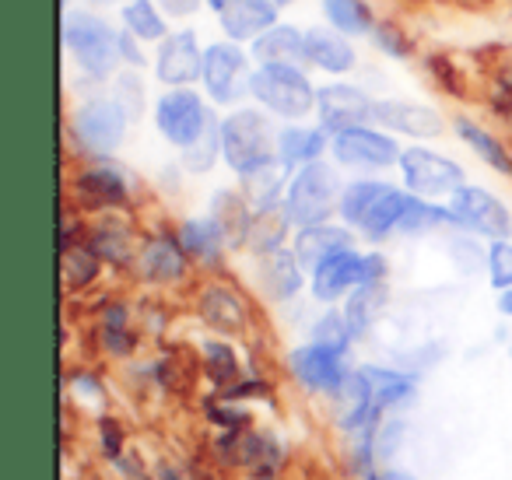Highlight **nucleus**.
Returning <instances> with one entry per match:
<instances>
[{
	"instance_id": "obj_1",
	"label": "nucleus",
	"mask_w": 512,
	"mask_h": 480,
	"mask_svg": "<svg viewBox=\"0 0 512 480\" xmlns=\"http://www.w3.org/2000/svg\"><path fill=\"white\" fill-rule=\"evenodd\" d=\"M120 36V25H113L88 4L64 8V18H60V46H64L67 60L81 71V78H88L92 85L116 81V74L123 71Z\"/></svg>"
},
{
	"instance_id": "obj_2",
	"label": "nucleus",
	"mask_w": 512,
	"mask_h": 480,
	"mask_svg": "<svg viewBox=\"0 0 512 480\" xmlns=\"http://www.w3.org/2000/svg\"><path fill=\"white\" fill-rule=\"evenodd\" d=\"M278 120L260 106H235L221 116V162L239 179L278 165Z\"/></svg>"
},
{
	"instance_id": "obj_3",
	"label": "nucleus",
	"mask_w": 512,
	"mask_h": 480,
	"mask_svg": "<svg viewBox=\"0 0 512 480\" xmlns=\"http://www.w3.org/2000/svg\"><path fill=\"white\" fill-rule=\"evenodd\" d=\"M411 204V193L400 190L393 183H383V179L372 176H358L351 183H344L341 193V221L358 232L369 242H386L390 235L400 232V221H404V211Z\"/></svg>"
},
{
	"instance_id": "obj_4",
	"label": "nucleus",
	"mask_w": 512,
	"mask_h": 480,
	"mask_svg": "<svg viewBox=\"0 0 512 480\" xmlns=\"http://www.w3.org/2000/svg\"><path fill=\"white\" fill-rule=\"evenodd\" d=\"M316 95L320 85L306 64H256L249 78L253 106L267 109L281 123H306L316 116Z\"/></svg>"
},
{
	"instance_id": "obj_5",
	"label": "nucleus",
	"mask_w": 512,
	"mask_h": 480,
	"mask_svg": "<svg viewBox=\"0 0 512 480\" xmlns=\"http://www.w3.org/2000/svg\"><path fill=\"white\" fill-rule=\"evenodd\" d=\"M344 183L334 162H309L292 172L285 190V214L295 228L327 225L341 207Z\"/></svg>"
},
{
	"instance_id": "obj_6",
	"label": "nucleus",
	"mask_w": 512,
	"mask_h": 480,
	"mask_svg": "<svg viewBox=\"0 0 512 480\" xmlns=\"http://www.w3.org/2000/svg\"><path fill=\"white\" fill-rule=\"evenodd\" d=\"M130 120H134V116H130V109L120 102V95L95 92V95H85V99L78 102V109L71 113V137L78 141V148L85 151V155L109 158L127 141Z\"/></svg>"
},
{
	"instance_id": "obj_7",
	"label": "nucleus",
	"mask_w": 512,
	"mask_h": 480,
	"mask_svg": "<svg viewBox=\"0 0 512 480\" xmlns=\"http://www.w3.org/2000/svg\"><path fill=\"white\" fill-rule=\"evenodd\" d=\"M151 120L165 144L186 151L221 120L200 88H162L151 106Z\"/></svg>"
},
{
	"instance_id": "obj_8",
	"label": "nucleus",
	"mask_w": 512,
	"mask_h": 480,
	"mask_svg": "<svg viewBox=\"0 0 512 480\" xmlns=\"http://www.w3.org/2000/svg\"><path fill=\"white\" fill-rule=\"evenodd\" d=\"M253 57L249 46L232 39H214L204 50V74H200V92L207 95L214 109H235L249 99V78H253Z\"/></svg>"
},
{
	"instance_id": "obj_9",
	"label": "nucleus",
	"mask_w": 512,
	"mask_h": 480,
	"mask_svg": "<svg viewBox=\"0 0 512 480\" xmlns=\"http://www.w3.org/2000/svg\"><path fill=\"white\" fill-rule=\"evenodd\" d=\"M400 179H404V190L414 193L421 200H449L463 183H467V172L460 162H453L449 155L425 144H411L400 155Z\"/></svg>"
},
{
	"instance_id": "obj_10",
	"label": "nucleus",
	"mask_w": 512,
	"mask_h": 480,
	"mask_svg": "<svg viewBox=\"0 0 512 480\" xmlns=\"http://www.w3.org/2000/svg\"><path fill=\"white\" fill-rule=\"evenodd\" d=\"M404 148L397 144V137L390 130L376 127V123H365V127H351L341 134L330 137V158H334L337 169L351 172H386L393 165H400Z\"/></svg>"
},
{
	"instance_id": "obj_11",
	"label": "nucleus",
	"mask_w": 512,
	"mask_h": 480,
	"mask_svg": "<svg viewBox=\"0 0 512 480\" xmlns=\"http://www.w3.org/2000/svg\"><path fill=\"white\" fill-rule=\"evenodd\" d=\"M204 50L197 29H172L151 50V74L162 88H197L204 74Z\"/></svg>"
},
{
	"instance_id": "obj_12",
	"label": "nucleus",
	"mask_w": 512,
	"mask_h": 480,
	"mask_svg": "<svg viewBox=\"0 0 512 480\" xmlns=\"http://www.w3.org/2000/svg\"><path fill=\"white\" fill-rule=\"evenodd\" d=\"M449 211H453V218H456V228L477 235V239H488V242L512 239L509 207L491 190H484V186L463 183L460 190L449 197Z\"/></svg>"
},
{
	"instance_id": "obj_13",
	"label": "nucleus",
	"mask_w": 512,
	"mask_h": 480,
	"mask_svg": "<svg viewBox=\"0 0 512 480\" xmlns=\"http://www.w3.org/2000/svg\"><path fill=\"white\" fill-rule=\"evenodd\" d=\"M372 113H376V99L362 85H351V81L341 78L320 85V95H316V123L330 137L341 134V130L372 123Z\"/></svg>"
},
{
	"instance_id": "obj_14",
	"label": "nucleus",
	"mask_w": 512,
	"mask_h": 480,
	"mask_svg": "<svg viewBox=\"0 0 512 480\" xmlns=\"http://www.w3.org/2000/svg\"><path fill=\"white\" fill-rule=\"evenodd\" d=\"M288 368H292L295 379L306 389H313V393H337V389L344 386V379L355 372V368L348 365V351L323 347V344H316V340L295 347V351L288 354Z\"/></svg>"
},
{
	"instance_id": "obj_15",
	"label": "nucleus",
	"mask_w": 512,
	"mask_h": 480,
	"mask_svg": "<svg viewBox=\"0 0 512 480\" xmlns=\"http://www.w3.org/2000/svg\"><path fill=\"white\" fill-rule=\"evenodd\" d=\"M372 123L390 134L400 137H414V141H435V137L446 134V116L435 106L425 102H411V99H376V113Z\"/></svg>"
},
{
	"instance_id": "obj_16",
	"label": "nucleus",
	"mask_w": 512,
	"mask_h": 480,
	"mask_svg": "<svg viewBox=\"0 0 512 480\" xmlns=\"http://www.w3.org/2000/svg\"><path fill=\"white\" fill-rule=\"evenodd\" d=\"M358 46L355 39L341 36L330 25H309L306 29V67L327 78H348L358 71Z\"/></svg>"
},
{
	"instance_id": "obj_17",
	"label": "nucleus",
	"mask_w": 512,
	"mask_h": 480,
	"mask_svg": "<svg viewBox=\"0 0 512 480\" xmlns=\"http://www.w3.org/2000/svg\"><path fill=\"white\" fill-rule=\"evenodd\" d=\"M137 274L141 281L148 284H179L190 270V256H186L183 242L179 235H169V232H155L141 242L137 249V260H134Z\"/></svg>"
},
{
	"instance_id": "obj_18",
	"label": "nucleus",
	"mask_w": 512,
	"mask_h": 480,
	"mask_svg": "<svg viewBox=\"0 0 512 480\" xmlns=\"http://www.w3.org/2000/svg\"><path fill=\"white\" fill-rule=\"evenodd\" d=\"M362 284H365V253H358V249H344V253L330 256V260H323L309 274V291L323 305H337L355 288H362Z\"/></svg>"
},
{
	"instance_id": "obj_19",
	"label": "nucleus",
	"mask_w": 512,
	"mask_h": 480,
	"mask_svg": "<svg viewBox=\"0 0 512 480\" xmlns=\"http://www.w3.org/2000/svg\"><path fill=\"white\" fill-rule=\"evenodd\" d=\"M78 186L81 200L88 207H102V211H116V207H127L130 204V183H127V172L113 162V158H95L92 165L78 172L74 179Z\"/></svg>"
},
{
	"instance_id": "obj_20",
	"label": "nucleus",
	"mask_w": 512,
	"mask_h": 480,
	"mask_svg": "<svg viewBox=\"0 0 512 480\" xmlns=\"http://www.w3.org/2000/svg\"><path fill=\"white\" fill-rule=\"evenodd\" d=\"M214 18H218L221 39L253 46L267 29H274V25L281 22V11L274 8L271 0H232V4H228L225 11H218Z\"/></svg>"
},
{
	"instance_id": "obj_21",
	"label": "nucleus",
	"mask_w": 512,
	"mask_h": 480,
	"mask_svg": "<svg viewBox=\"0 0 512 480\" xmlns=\"http://www.w3.org/2000/svg\"><path fill=\"white\" fill-rule=\"evenodd\" d=\"M330 151V134L320 123H281L278 130V165L285 172H299L309 162H323Z\"/></svg>"
},
{
	"instance_id": "obj_22",
	"label": "nucleus",
	"mask_w": 512,
	"mask_h": 480,
	"mask_svg": "<svg viewBox=\"0 0 512 480\" xmlns=\"http://www.w3.org/2000/svg\"><path fill=\"white\" fill-rule=\"evenodd\" d=\"M295 256H299L302 267L313 274L323 260L344 253V249H355V232L348 225H337V221H327V225H309V228H295V242H292Z\"/></svg>"
},
{
	"instance_id": "obj_23",
	"label": "nucleus",
	"mask_w": 512,
	"mask_h": 480,
	"mask_svg": "<svg viewBox=\"0 0 512 480\" xmlns=\"http://www.w3.org/2000/svg\"><path fill=\"white\" fill-rule=\"evenodd\" d=\"M256 281H260V288H264L274 302H288V298L299 295L302 284H306V267L299 263L295 249L281 246L256 260Z\"/></svg>"
},
{
	"instance_id": "obj_24",
	"label": "nucleus",
	"mask_w": 512,
	"mask_h": 480,
	"mask_svg": "<svg viewBox=\"0 0 512 480\" xmlns=\"http://www.w3.org/2000/svg\"><path fill=\"white\" fill-rule=\"evenodd\" d=\"M253 64H306V29L278 22L249 46Z\"/></svg>"
},
{
	"instance_id": "obj_25",
	"label": "nucleus",
	"mask_w": 512,
	"mask_h": 480,
	"mask_svg": "<svg viewBox=\"0 0 512 480\" xmlns=\"http://www.w3.org/2000/svg\"><path fill=\"white\" fill-rule=\"evenodd\" d=\"M453 130H456V137H460V141L467 144V148L474 151L484 165H488V169H495L498 176L512 179V148L502 141V137L491 134L484 123L470 120V116H456Z\"/></svg>"
},
{
	"instance_id": "obj_26",
	"label": "nucleus",
	"mask_w": 512,
	"mask_h": 480,
	"mask_svg": "<svg viewBox=\"0 0 512 480\" xmlns=\"http://www.w3.org/2000/svg\"><path fill=\"white\" fill-rule=\"evenodd\" d=\"M320 11L323 25H330L348 39H372L379 25L372 0H320Z\"/></svg>"
},
{
	"instance_id": "obj_27",
	"label": "nucleus",
	"mask_w": 512,
	"mask_h": 480,
	"mask_svg": "<svg viewBox=\"0 0 512 480\" xmlns=\"http://www.w3.org/2000/svg\"><path fill=\"white\" fill-rule=\"evenodd\" d=\"M197 309L204 316V323L214 326V330L221 333L246 330V305H242V298L228 284H207L197 298Z\"/></svg>"
},
{
	"instance_id": "obj_28",
	"label": "nucleus",
	"mask_w": 512,
	"mask_h": 480,
	"mask_svg": "<svg viewBox=\"0 0 512 480\" xmlns=\"http://www.w3.org/2000/svg\"><path fill=\"white\" fill-rule=\"evenodd\" d=\"M176 235H179V242H183L186 256L197 263H218L228 249L225 228H221L211 214H204V218H186Z\"/></svg>"
},
{
	"instance_id": "obj_29",
	"label": "nucleus",
	"mask_w": 512,
	"mask_h": 480,
	"mask_svg": "<svg viewBox=\"0 0 512 480\" xmlns=\"http://www.w3.org/2000/svg\"><path fill=\"white\" fill-rule=\"evenodd\" d=\"M120 29L137 36L144 46H158L172 32V25L158 8V0H127L120 8Z\"/></svg>"
},
{
	"instance_id": "obj_30",
	"label": "nucleus",
	"mask_w": 512,
	"mask_h": 480,
	"mask_svg": "<svg viewBox=\"0 0 512 480\" xmlns=\"http://www.w3.org/2000/svg\"><path fill=\"white\" fill-rule=\"evenodd\" d=\"M211 218L225 228L228 246H242V242H249L253 225H256V211L249 207L246 193H235V190H218L214 207H211Z\"/></svg>"
},
{
	"instance_id": "obj_31",
	"label": "nucleus",
	"mask_w": 512,
	"mask_h": 480,
	"mask_svg": "<svg viewBox=\"0 0 512 480\" xmlns=\"http://www.w3.org/2000/svg\"><path fill=\"white\" fill-rule=\"evenodd\" d=\"M88 246L102 256V263H116V267H127L137 260V239L120 218H102L99 225L88 235Z\"/></svg>"
},
{
	"instance_id": "obj_32",
	"label": "nucleus",
	"mask_w": 512,
	"mask_h": 480,
	"mask_svg": "<svg viewBox=\"0 0 512 480\" xmlns=\"http://www.w3.org/2000/svg\"><path fill=\"white\" fill-rule=\"evenodd\" d=\"M358 372H362L365 382H369L372 407H376L379 414L414 396V379H411V375L393 372V368H379V365H365V368H358Z\"/></svg>"
},
{
	"instance_id": "obj_33",
	"label": "nucleus",
	"mask_w": 512,
	"mask_h": 480,
	"mask_svg": "<svg viewBox=\"0 0 512 480\" xmlns=\"http://www.w3.org/2000/svg\"><path fill=\"white\" fill-rule=\"evenodd\" d=\"M344 316H348L355 337H365L372 326L379 323V316L386 312V284H362L344 298Z\"/></svg>"
},
{
	"instance_id": "obj_34",
	"label": "nucleus",
	"mask_w": 512,
	"mask_h": 480,
	"mask_svg": "<svg viewBox=\"0 0 512 480\" xmlns=\"http://www.w3.org/2000/svg\"><path fill=\"white\" fill-rule=\"evenodd\" d=\"M99 270H102V256L95 253L85 239L64 246V256H60V277H64L67 291H81V288H88V284H95Z\"/></svg>"
},
{
	"instance_id": "obj_35",
	"label": "nucleus",
	"mask_w": 512,
	"mask_h": 480,
	"mask_svg": "<svg viewBox=\"0 0 512 480\" xmlns=\"http://www.w3.org/2000/svg\"><path fill=\"white\" fill-rule=\"evenodd\" d=\"M372 46L390 60H411L414 57L411 32H407L400 22H393V18H379L376 32H372Z\"/></svg>"
},
{
	"instance_id": "obj_36",
	"label": "nucleus",
	"mask_w": 512,
	"mask_h": 480,
	"mask_svg": "<svg viewBox=\"0 0 512 480\" xmlns=\"http://www.w3.org/2000/svg\"><path fill=\"white\" fill-rule=\"evenodd\" d=\"M313 340L323 347H337V351H348L351 340H355V330H351L348 316H344V309H337V305H330L327 312H323L320 319L313 323Z\"/></svg>"
},
{
	"instance_id": "obj_37",
	"label": "nucleus",
	"mask_w": 512,
	"mask_h": 480,
	"mask_svg": "<svg viewBox=\"0 0 512 480\" xmlns=\"http://www.w3.org/2000/svg\"><path fill=\"white\" fill-rule=\"evenodd\" d=\"M218 162H221V120L214 123V127L207 130V134L200 137L197 144H190V148L183 151V165L190 172H197V176L211 172Z\"/></svg>"
},
{
	"instance_id": "obj_38",
	"label": "nucleus",
	"mask_w": 512,
	"mask_h": 480,
	"mask_svg": "<svg viewBox=\"0 0 512 480\" xmlns=\"http://www.w3.org/2000/svg\"><path fill=\"white\" fill-rule=\"evenodd\" d=\"M488 277L495 291H509L512 288V242H491L488 246Z\"/></svg>"
},
{
	"instance_id": "obj_39",
	"label": "nucleus",
	"mask_w": 512,
	"mask_h": 480,
	"mask_svg": "<svg viewBox=\"0 0 512 480\" xmlns=\"http://www.w3.org/2000/svg\"><path fill=\"white\" fill-rule=\"evenodd\" d=\"M204 358H207V368L214 372V379H232L235 375V354H232V347L221 344V340H207Z\"/></svg>"
},
{
	"instance_id": "obj_40",
	"label": "nucleus",
	"mask_w": 512,
	"mask_h": 480,
	"mask_svg": "<svg viewBox=\"0 0 512 480\" xmlns=\"http://www.w3.org/2000/svg\"><path fill=\"white\" fill-rule=\"evenodd\" d=\"M120 60H123V71H144V67L151 64V53L141 39L130 36V32H123L120 36Z\"/></svg>"
},
{
	"instance_id": "obj_41",
	"label": "nucleus",
	"mask_w": 512,
	"mask_h": 480,
	"mask_svg": "<svg viewBox=\"0 0 512 480\" xmlns=\"http://www.w3.org/2000/svg\"><path fill=\"white\" fill-rule=\"evenodd\" d=\"M158 8L165 11L169 22H190V18L200 15L204 0H158Z\"/></svg>"
},
{
	"instance_id": "obj_42",
	"label": "nucleus",
	"mask_w": 512,
	"mask_h": 480,
	"mask_svg": "<svg viewBox=\"0 0 512 480\" xmlns=\"http://www.w3.org/2000/svg\"><path fill=\"white\" fill-rule=\"evenodd\" d=\"M102 340H106V351H113V354L134 351V333H130L127 326H102Z\"/></svg>"
},
{
	"instance_id": "obj_43",
	"label": "nucleus",
	"mask_w": 512,
	"mask_h": 480,
	"mask_svg": "<svg viewBox=\"0 0 512 480\" xmlns=\"http://www.w3.org/2000/svg\"><path fill=\"white\" fill-rule=\"evenodd\" d=\"M495 92H498V99H495L498 113H502L505 120L512 123V67H505V71L498 74V81H495Z\"/></svg>"
},
{
	"instance_id": "obj_44",
	"label": "nucleus",
	"mask_w": 512,
	"mask_h": 480,
	"mask_svg": "<svg viewBox=\"0 0 512 480\" xmlns=\"http://www.w3.org/2000/svg\"><path fill=\"white\" fill-rule=\"evenodd\" d=\"M498 312H502V316H512V288L498 291Z\"/></svg>"
},
{
	"instance_id": "obj_45",
	"label": "nucleus",
	"mask_w": 512,
	"mask_h": 480,
	"mask_svg": "<svg viewBox=\"0 0 512 480\" xmlns=\"http://www.w3.org/2000/svg\"><path fill=\"white\" fill-rule=\"evenodd\" d=\"M85 4H88V8H95V11H99V8H116V4H120V8H123V4H127V0H85Z\"/></svg>"
},
{
	"instance_id": "obj_46",
	"label": "nucleus",
	"mask_w": 512,
	"mask_h": 480,
	"mask_svg": "<svg viewBox=\"0 0 512 480\" xmlns=\"http://www.w3.org/2000/svg\"><path fill=\"white\" fill-rule=\"evenodd\" d=\"M228 4H232V0H204V8L214 11V15H218V11H225Z\"/></svg>"
},
{
	"instance_id": "obj_47",
	"label": "nucleus",
	"mask_w": 512,
	"mask_h": 480,
	"mask_svg": "<svg viewBox=\"0 0 512 480\" xmlns=\"http://www.w3.org/2000/svg\"><path fill=\"white\" fill-rule=\"evenodd\" d=\"M372 480H414V477H407V473H400V470H390V473H383V477H372Z\"/></svg>"
},
{
	"instance_id": "obj_48",
	"label": "nucleus",
	"mask_w": 512,
	"mask_h": 480,
	"mask_svg": "<svg viewBox=\"0 0 512 480\" xmlns=\"http://www.w3.org/2000/svg\"><path fill=\"white\" fill-rule=\"evenodd\" d=\"M271 4H274V8H278V11H288V8H295L299 0H271Z\"/></svg>"
},
{
	"instance_id": "obj_49",
	"label": "nucleus",
	"mask_w": 512,
	"mask_h": 480,
	"mask_svg": "<svg viewBox=\"0 0 512 480\" xmlns=\"http://www.w3.org/2000/svg\"><path fill=\"white\" fill-rule=\"evenodd\" d=\"M162 480H179V473H172V470H162Z\"/></svg>"
},
{
	"instance_id": "obj_50",
	"label": "nucleus",
	"mask_w": 512,
	"mask_h": 480,
	"mask_svg": "<svg viewBox=\"0 0 512 480\" xmlns=\"http://www.w3.org/2000/svg\"><path fill=\"white\" fill-rule=\"evenodd\" d=\"M509 351H512V347H509Z\"/></svg>"
}]
</instances>
